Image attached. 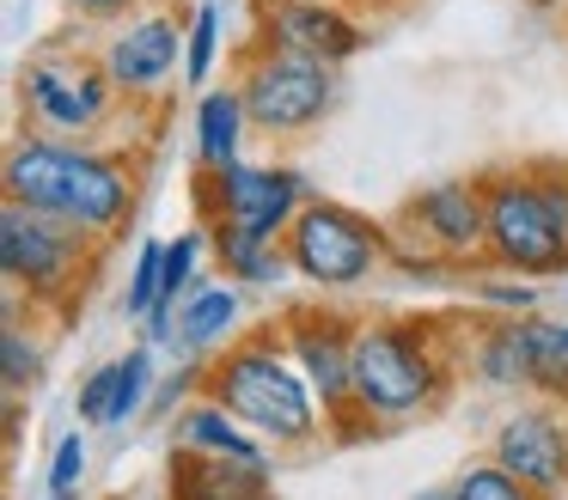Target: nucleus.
Returning a JSON list of instances; mask_svg holds the SVG:
<instances>
[{
	"label": "nucleus",
	"instance_id": "obj_6",
	"mask_svg": "<svg viewBox=\"0 0 568 500\" xmlns=\"http://www.w3.org/2000/svg\"><path fill=\"white\" fill-rule=\"evenodd\" d=\"M92 244L99 238H87L80 226H68L55 214H38V207H19V202L0 207V275L31 305L68 299L87 275Z\"/></svg>",
	"mask_w": 568,
	"mask_h": 500
},
{
	"label": "nucleus",
	"instance_id": "obj_3",
	"mask_svg": "<svg viewBox=\"0 0 568 500\" xmlns=\"http://www.w3.org/2000/svg\"><path fill=\"white\" fill-rule=\"evenodd\" d=\"M446 385H453V366H446V341H434V324L416 317L355 324V409L379 433L428 415Z\"/></svg>",
	"mask_w": 568,
	"mask_h": 500
},
{
	"label": "nucleus",
	"instance_id": "obj_26",
	"mask_svg": "<svg viewBox=\"0 0 568 500\" xmlns=\"http://www.w3.org/2000/svg\"><path fill=\"white\" fill-rule=\"evenodd\" d=\"M214 68H221V0H196V12H190L184 80H190V85H209Z\"/></svg>",
	"mask_w": 568,
	"mask_h": 500
},
{
	"label": "nucleus",
	"instance_id": "obj_23",
	"mask_svg": "<svg viewBox=\"0 0 568 500\" xmlns=\"http://www.w3.org/2000/svg\"><path fill=\"white\" fill-rule=\"evenodd\" d=\"M446 494H453V500H550V494H538L531 482H519V476L507 470V463H495V458L465 463Z\"/></svg>",
	"mask_w": 568,
	"mask_h": 500
},
{
	"label": "nucleus",
	"instance_id": "obj_14",
	"mask_svg": "<svg viewBox=\"0 0 568 500\" xmlns=\"http://www.w3.org/2000/svg\"><path fill=\"white\" fill-rule=\"evenodd\" d=\"M190 55V24H178L172 12H141V19H123L111 31V43L99 49L104 73L123 98H153Z\"/></svg>",
	"mask_w": 568,
	"mask_h": 500
},
{
	"label": "nucleus",
	"instance_id": "obj_33",
	"mask_svg": "<svg viewBox=\"0 0 568 500\" xmlns=\"http://www.w3.org/2000/svg\"><path fill=\"white\" fill-rule=\"evenodd\" d=\"M409 500H422V494H409Z\"/></svg>",
	"mask_w": 568,
	"mask_h": 500
},
{
	"label": "nucleus",
	"instance_id": "obj_9",
	"mask_svg": "<svg viewBox=\"0 0 568 500\" xmlns=\"http://www.w3.org/2000/svg\"><path fill=\"white\" fill-rule=\"evenodd\" d=\"M397 226L416 232V244L428 256H440L446 268H470L489 263V195H483V177H446L428 183L404 202Z\"/></svg>",
	"mask_w": 568,
	"mask_h": 500
},
{
	"label": "nucleus",
	"instance_id": "obj_18",
	"mask_svg": "<svg viewBox=\"0 0 568 500\" xmlns=\"http://www.w3.org/2000/svg\"><path fill=\"white\" fill-rule=\"evenodd\" d=\"M209 251L214 263H221L226 280H239V287H282L287 275H294V256H287L282 238H257V232L245 226H226V220H209Z\"/></svg>",
	"mask_w": 568,
	"mask_h": 500
},
{
	"label": "nucleus",
	"instance_id": "obj_21",
	"mask_svg": "<svg viewBox=\"0 0 568 500\" xmlns=\"http://www.w3.org/2000/svg\"><path fill=\"white\" fill-rule=\"evenodd\" d=\"M531 341V390L544 402H568V317H526Z\"/></svg>",
	"mask_w": 568,
	"mask_h": 500
},
{
	"label": "nucleus",
	"instance_id": "obj_11",
	"mask_svg": "<svg viewBox=\"0 0 568 500\" xmlns=\"http://www.w3.org/2000/svg\"><path fill=\"white\" fill-rule=\"evenodd\" d=\"M209 190V220L245 226L257 238H287V226L300 220V207L312 202V183L294 165H226V171H202Z\"/></svg>",
	"mask_w": 568,
	"mask_h": 500
},
{
	"label": "nucleus",
	"instance_id": "obj_2",
	"mask_svg": "<svg viewBox=\"0 0 568 500\" xmlns=\"http://www.w3.org/2000/svg\"><path fill=\"white\" fill-rule=\"evenodd\" d=\"M202 397H214L221 409H233L251 433H263L270 446H312L318 439V397H312L300 360L287 354L282 329H257V336L233 341L209 360Z\"/></svg>",
	"mask_w": 568,
	"mask_h": 500
},
{
	"label": "nucleus",
	"instance_id": "obj_4",
	"mask_svg": "<svg viewBox=\"0 0 568 500\" xmlns=\"http://www.w3.org/2000/svg\"><path fill=\"white\" fill-rule=\"evenodd\" d=\"M489 195V263L526 280L568 275V183L550 171H495Z\"/></svg>",
	"mask_w": 568,
	"mask_h": 500
},
{
	"label": "nucleus",
	"instance_id": "obj_32",
	"mask_svg": "<svg viewBox=\"0 0 568 500\" xmlns=\"http://www.w3.org/2000/svg\"><path fill=\"white\" fill-rule=\"evenodd\" d=\"M43 500H80V494H43Z\"/></svg>",
	"mask_w": 568,
	"mask_h": 500
},
{
	"label": "nucleus",
	"instance_id": "obj_8",
	"mask_svg": "<svg viewBox=\"0 0 568 500\" xmlns=\"http://www.w3.org/2000/svg\"><path fill=\"white\" fill-rule=\"evenodd\" d=\"M19 92H26V116L38 122V134H55V141L99 134L104 116L123 104V92L111 85L104 61H80V55L31 61L26 80H19Z\"/></svg>",
	"mask_w": 568,
	"mask_h": 500
},
{
	"label": "nucleus",
	"instance_id": "obj_29",
	"mask_svg": "<svg viewBox=\"0 0 568 500\" xmlns=\"http://www.w3.org/2000/svg\"><path fill=\"white\" fill-rule=\"evenodd\" d=\"M87 463H92V451H87V427H68L62 439H55V451H50V494H80V482H87Z\"/></svg>",
	"mask_w": 568,
	"mask_h": 500
},
{
	"label": "nucleus",
	"instance_id": "obj_17",
	"mask_svg": "<svg viewBox=\"0 0 568 500\" xmlns=\"http://www.w3.org/2000/svg\"><path fill=\"white\" fill-rule=\"evenodd\" d=\"M172 446L178 451H209V458H239V463H270V439L251 433L233 409H221L214 397L184 402L172 421Z\"/></svg>",
	"mask_w": 568,
	"mask_h": 500
},
{
	"label": "nucleus",
	"instance_id": "obj_7",
	"mask_svg": "<svg viewBox=\"0 0 568 500\" xmlns=\"http://www.w3.org/2000/svg\"><path fill=\"white\" fill-rule=\"evenodd\" d=\"M239 92H245L251 129L275 134V141H294V134L318 129V122L336 110V68L257 43V49H245Z\"/></svg>",
	"mask_w": 568,
	"mask_h": 500
},
{
	"label": "nucleus",
	"instance_id": "obj_27",
	"mask_svg": "<svg viewBox=\"0 0 568 500\" xmlns=\"http://www.w3.org/2000/svg\"><path fill=\"white\" fill-rule=\"evenodd\" d=\"M202 251H209V232H178L165 238V280H160V305H184V293L196 287V268H202Z\"/></svg>",
	"mask_w": 568,
	"mask_h": 500
},
{
	"label": "nucleus",
	"instance_id": "obj_24",
	"mask_svg": "<svg viewBox=\"0 0 568 500\" xmlns=\"http://www.w3.org/2000/svg\"><path fill=\"white\" fill-rule=\"evenodd\" d=\"M38 378H43V341H38V329H26L13 317L0 329V385H7V397H26Z\"/></svg>",
	"mask_w": 568,
	"mask_h": 500
},
{
	"label": "nucleus",
	"instance_id": "obj_19",
	"mask_svg": "<svg viewBox=\"0 0 568 500\" xmlns=\"http://www.w3.org/2000/svg\"><path fill=\"white\" fill-rule=\"evenodd\" d=\"M470 378L495 397H519L531 390V341H526V317H495L483 324L477 348H470Z\"/></svg>",
	"mask_w": 568,
	"mask_h": 500
},
{
	"label": "nucleus",
	"instance_id": "obj_13",
	"mask_svg": "<svg viewBox=\"0 0 568 500\" xmlns=\"http://www.w3.org/2000/svg\"><path fill=\"white\" fill-rule=\"evenodd\" d=\"M489 458L507 463L538 494L562 500L568 494V415H562V402H519V409H507L501 427H495Z\"/></svg>",
	"mask_w": 568,
	"mask_h": 500
},
{
	"label": "nucleus",
	"instance_id": "obj_15",
	"mask_svg": "<svg viewBox=\"0 0 568 500\" xmlns=\"http://www.w3.org/2000/svg\"><path fill=\"white\" fill-rule=\"evenodd\" d=\"M165 500H275L270 463H239V458H209V451L172 446Z\"/></svg>",
	"mask_w": 568,
	"mask_h": 500
},
{
	"label": "nucleus",
	"instance_id": "obj_22",
	"mask_svg": "<svg viewBox=\"0 0 568 500\" xmlns=\"http://www.w3.org/2000/svg\"><path fill=\"white\" fill-rule=\"evenodd\" d=\"M153 390H160V378H153V341H141V348H129L123 360H116V402H111V427L141 421V415L153 409Z\"/></svg>",
	"mask_w": 568,
	"mask_h": 500
},
{
	"label": "nucleus",
	"instance_id": "obj_20",
	"mask_svg": "<svg viewBox=\"0 0 568 500\" xmlns=\"http://www.w3.org/2000/svg\"><path fill=\"white\" fill-rule=\"evenodd\" d=\"M245 122H251V110H245L239 80H233V85H202V98H196V165H202V171L239 165Z\"/></svg>",
	"mask_w": 568,
	"mask_h": 500
},
{
	"label": "nucleus",
	"instance_id": "obj_1",
	"mask_svg": "<svg viewBox=\"0 0 568 500\" xmlns=\"http://www.w3.org/2000/svg\"><path fill=\"white\" fill-rule=\"evenodd\" d=\"M7 202L55 214L87 238H111L135 214V171L104 146H74L55 134H19L7 146Z\"/></svg>",
	"mask_w": 568,
	"mask_h": 500
},
{
	"label": "nucleus",
	"instance_id": "obj_5",
	"mask_svg": "<svg viewBox=\"0 0 568 500\" xmlns=\"http://www.w3.org/2000/svg\"><path fill=\"white\" fill-rule=\"evenodd\" d=\"M287 256H294V275L318 293H348L361 280H373V268L392 256V232L379 220L355 214L343 202H318L312 195L300 207V220L287 226Z\"/></svg>",
	"mask_w": 568,
	"mask_h": 500
},
{
	"label": "nucleus",
	"instance_id": "obj_28",
	"mask_svg": "<svg viewBox=\"0 0 568 500\" xmlns=\"http://www.w3.org/2000/svg\"><path fill=\"white\" fill-rule=\"evenodd\" d=\"M477 299L483 305H495L501 317H538V280H526V275H507V268H495V275H483L477 280Z\"/></svg>",
	"mask_w": 568,
	"mask_h": 500
},
{
	"label": "nucleus",
	"instance_id": "obj_16",
	"mask_svg": "<svg viewBox=\"0 0 568 500\" xmlns=\"http://www.w3.org/2000/svg\"><path fill=\"white\" fill-rule=\"evenodd\" d=\"M239 317H245V287L239 280H196V287L184 293V305H178V354H196V360H209V354L233 348V329Z\"/></svg>",
	"mask_w": 568,
	"mask_h": 500
},
{
	"label": "nucleus",
	"instance_id": "obj_31",
	"mask_svg": "<svg viewBox=\"0 0 568 500\" xmlns=\"http://www.w3.org/2000/svg\"><path fill=\"white\" fill-rule=\"evenodd\" d=\"M74 19H92V24H116V19H135L141 0H62Z\"/></svg>",
	"mask_w": 568,
	"mask_h": 500
},
{
	"label": "nucleus",
	"instance_id": "obj_12",
	"mask_svg": "<svg viewBox=\"0 0 568 500\" xmlns=\"http://www.w3.org/2000/svg\"><path fill=\"white\" fill-rule=\"evenodd\" d=\"M257 31L263 49H282V55H306L324 68H343L361 55L367 31L343 0H263L257 7Z\"/></svg>",
	"mask_w": 568,
	"mask_h": 500
},
{
	"label": "nucleus",
	"instance_id": "obj_10",
	"mask_svg": "<svg viewBox=\"0 0 568 500\" xmlns=\"http://www.w3.org/2000/svg\"><path fill=\"white\" fill-rule=\"evenodd\" d=\"M275 329H282L287 354L300 360V373H306L324 421L355 415V324L331 305H287Z\"/></svg>",
	"mask_w": 568,
	"mask_h": 500
},
{
	"label": "nucleus",
	"instance_id": "obj_30",
	"mask_svg": "<svg viewBox=\"0 0 568 500\" xmlns=\"http://www.w3.org/2000/svg\"><path fill=\"white\" fill-rule=\"evenodd\" d=\"M111 402H116V360H104V366H92L74 390L80 427H111Z\"/></svg>",
	"mask_w": 568,
	"mask_h": 500
},
{
	"label": "nucleus",
	"instance_id": "obj_25",
	"mask_svg": "<svg viewBox=\"0 0 568 500\" xmlns=\"http://www.w3.org/2000/svg\"><path fill=\"white\" fill-rule=\"evenodd\" d=\"M160 280H165V238H141L135 268H129V287H123V299H116V312H123L129 324H148V312L160 305Z\"/></svg>",
	"mask_w": 568,
	"mask_h": 500
}]
</instances>
